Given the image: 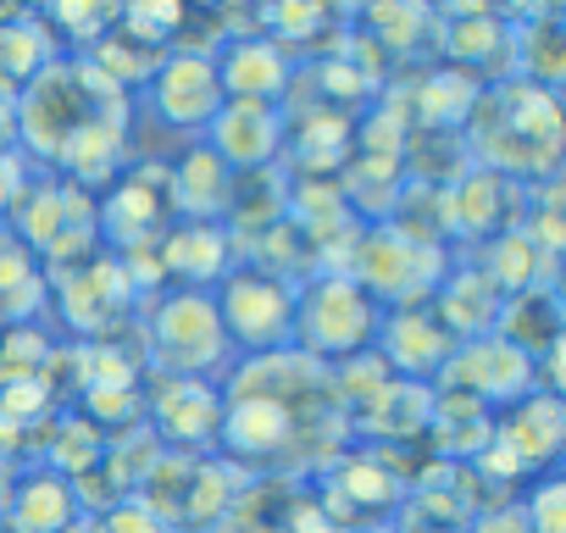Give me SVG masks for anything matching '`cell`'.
Instances as JSON below:
<instances>
[{
  "label": "cell",
  "mask_w": 566,
  "mask_h": 533,
  "mask_svg": "<svg viewBox=\"0 0 566 533\" xmlns=\"http://www.w3.org/2000/svg\"><path fill=\"white\" fill-rule=\"evenodd\" d=\"M233 189H239V178H233L206 145L184 150V156L167 167V200H172V211H178L184 222H217V217L228 211Z\"/></svg>",
  "instance_id": "52a82bcc"
},
{
  "label": "cell",
  "mask_w": 566,
  "mask_h": 533,
  "mask_svg": "<svg viewBox=\"0 0 566 533\" xmlns=\"http://www.w3.org/2000/svg\"><path fill=\"white\" fill-rule=\"evenodd\" d=\"M217 62V79H222V95L228 101H261L272 106L283 95V84H290V56H283L272 40H239L228 45Z\"/></svg>",
  "instance_id": "ba28073f"
},
{
  "label": "cell",
  "mask_w": 566,
  "mask_h": 533,
  "mask_svg": "<svg viewBox=\"0 0 566 533\" xmlns=\"http://www.w3.org/2000/svg\"><path fill=\"white\" fill-rule=\"evenodd\" d=\"M283 145V123H277V106H261V101H222V112L211 117V134H206V150L233 173V167H266Z\"/></svg>",
  "instance_id": "8992f818"
},
{
  "label": "cell",
  "mask_w": 566,
  "mask_h": 533,
  "mask_svg": "<svg viewBox=\"0 0 566 533\" xmlns=\"http://www.w3.org/2000/svg\"><path fill=\"white\" fill-rule=\"evenodd\" d=\"M150 411H156L161 439L172 445H206L222 428V395L211 389V378H167Z\"/></svg>",
  "instance_id": "9c48e42d"
},
{
  "label": "cell",
  "mask_w": 566,
  "mask_h": 533,
  "mask_svg": "<svg viewBox=\"0 0 566 533\" xmlns=\"http://www.w3.org/2000/svg\"><path fill=\"white\" fill-rule=\"evenodd\" d=\"M161 266L178 279V290H211L228 273V239L217 222H178L161 233Z\"/></svg>",
  "instance_id": "30bf717a"
},
{
  "label": "cell",
  "mask_w": 566,
  "mask_h": 533,
  "mask_svg": "<svg viewBox=\"0 0 566 533\" xmlns=\"http://www.w3.org/2000/svg\"><path fill=\"white\" fill-rule=\"evenodd\" d=\"M222 101L228 95H222V79H217L211 51H167L150 67V106L178 134L211 128V117L222 112Z\"/></svg>",
  "instance_id": "277c9868"
},
{
  "label": "cell",
  "mask_w": 566,
  "mask_h": 533,
  "mask_svg": "<svg viewBox=\"0 0 566 533\" xmlns=\"http://www.w3.org/2000/svg\"><path fill=\"white\" fill-rule=\"evenodd\" d=\"M211 301H217L228 345L255 351V356H277L283 345H295V301H301V290L283 284L277 273H266V266L222 273Z\"/></svg>",
  "instance_id": "7a4b0ae2"
},
{
  "label": "cell",
  "mask_w": 566,
  "mask_h": 533,
  "mask_svg": "<svg viewBox=\"0 0 566 533\" xmlns=\"http://www.w3.org/2000/svg\"><path fill=\"white\" fill-rule=\"evenodd\" d=\"M145 334L167 378H211L217 367H228V351H233L211 290H167L156 312L145 317Z\"/></svg>",
  "instance_id": "6da1fadb"
},
{
  "label": "cell",
  "mask_w": 566,
  "mask_h": 533,
  "mask_svg": "<svg viewBox=\"0 0 566 533\" xmlns=\"http://www.w3.org/2000/svg\"><path fill=\"white\" fill-rule=\"evenodd\" d=\"M378 301L356 279H317L295 301V345L312 356H356L367 339H378Z\"/></svg>",
  "instance_id": "3957f363"
},
{
  "label": "cell",
  "mask_w": 566,
  "mask_h": 533,
  "mask_svg": "<svg viewBox=\"0 0 566 533\" xmlns=\"http://www.w3.org/2000/svg\"><path fill=\"white\" fill-rule=\"evenodd\" d=\"M378 345H384V362H395L406 378L444 373L450 362V334L439 328L433 312H395L389 323H378Z\"/></svg>",
  "instance_id": "8fae6325"
},
{
  "label": "cell",
  "mask_w": 566,
  "mask_h": 533,
  "mask_svg": "<svg viewBox=\"0 0 566 533\" xmlns=\"http://www.w3.org/2000/svg\"><path fill=\"white\" fill-rule=\"evenodd\" d=\"M167 217H172L167 178L123 173V178L106 189V206H101V239L117 244V250H134V244H145V239H161V233H167Z\"/></svg>",
  "instance_id": "5b68a950"
}]
</instances>
